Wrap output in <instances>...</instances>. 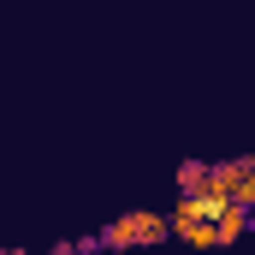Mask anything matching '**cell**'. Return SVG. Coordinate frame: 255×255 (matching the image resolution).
I'll list each match as a JSON object with an SVG mask.
<instances>
[{
    "label": "cell",
    "instance_id": "obj_5",
    "mask_svg": "<svg viewBox=\"0 0 255 255\" xmlns=\"http://www.w3.org/2000/svg\"><path fill=\"white\" fill-rule=\"evenodd\" d=\"M250 238H255V208H250Z\"/></svg>",
    "mask_w": 255,
    "mask_h": 255
},
{
    "label": "cell",
    "instance_id": "obj_2",
    "mask_svg": "<svg viewBox=\"0 0 255 255\" xmlns=\"http://www.w3.org/2000/svg\"><path fill=\"white\" fill-rule=\"evenodd\" d=\"M208 190H220L232 208H255V172H250V160H214V166H208Z\"/></svg>",
    "mask_w": 255,
    "mask_h": 255
},
{
    "label": "cell",
    "instance_id": "obj_6",
    "mask_svg": "<svg viewBox=\"0 0 255 255\" xmlns=\"http://www.w3.org/2000/svg\"><path fill=\"white\" fill-rule=\"evenodd\" d=\"M6 255H24V250H6Z\"/></svg>",
    "mask_w": 255,
    "mask_h": 255
},
{
    "label": "cell",
    "instance_id": "obj_7",
    "mask_svg": "<svg viewBox=\"0 0 255 255\" xmlns=\"http://www.w3.org/2000/svg\"><path fill=\"white\" fill-rule=\"evenodd\" d=\"M250 172H255V154H250Z\"/></svg>",
    "mask_w": 255,
    "mask_h": 255
},
{
    "label": "cell",
    "instance_id": "obj_4",
    "mask_svg": "<svg viewBox=\"0 0 255 255\" xmlns=\"http://www.w3.org/2000/svg\"><path fill=\"white\" fill-rule=\"evenodd\" d=\"M178 190H184V196L208 190V166H202V160H184V166H178Z\"/></svg>",
    "mask_w": 255,
    "mask_h": 255
},
{
    "label": "cell",
    "instance_id": "obj_1",
    "mask_svg": "<svg viewBox=\"0 0 255 255\" xmlns=\"http://www.w3.org/2000/svg\"><path fill=\"white\" fill-rule=\"evenodd\" d=\"M166 238H172L166 214H148V208L119 214V220H107V226L95 232V244H101V250H148V244H166Z\"/></svg>",
    "mask_w": 255,
    "mask_h": 255
},
{
    "label": "cell",
    "instance_id": "obj_3",
    "mask_svg": "<svg viewBox=\"0 0 255 255\" xmlns=\"http://www.w3.org/2000/svg\"><path fill=\"white\" fill-rule=\"evenodd\" d=\"M226 208H232V202H226L220 190H196V196H178L172 214H184V220H220Z\"/></svg>",
    "mask_w": 255,
    "mask_h": 255
}]
</instances>
